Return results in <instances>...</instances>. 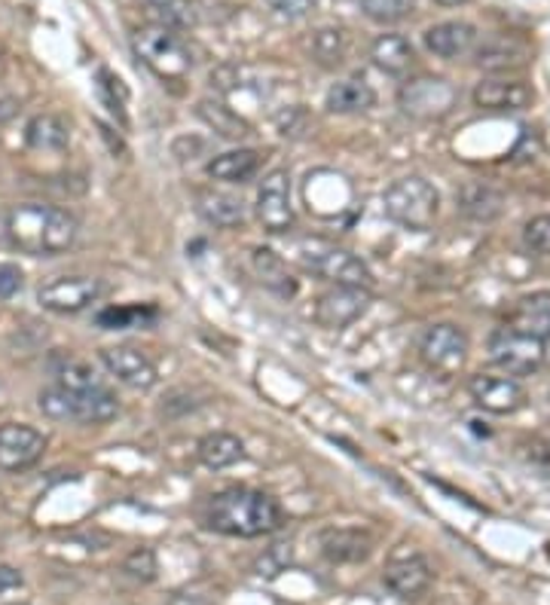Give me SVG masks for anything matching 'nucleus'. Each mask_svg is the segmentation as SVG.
<instances>
[{"instance_id":"obj_30","label":"nucleus","mask_w":550,"mask_h":605,"mask_svg":"<svg viewBox=\"0 0 550 605\" xmlns=\"http://www.w3.org/2000/svg\"><path fill=\"white\" fill-rule=\"evenodd\" d=\"M251 264H255L257 279L267 284L269 291H276L279 296L296 294L294 276L288 272V267H284V260L279 254L269 251V248H255V251H251Z\"/></svg>"},{"instance_id":"obj_16","label":"nucleus","mask_w":550,"mask_h":605,"mask_svg":"<svg viewBox=\"0 0 550 605\" xmlns=\"http://www.w3.org/2000/svg\"><path fill=\"white\" fill-rule=\"evenodd\" d=\"M508 205L505 193L486 181H465L456 190V212L474 224H493Z\"/></svg>"},{"instance_id":"obj_29","label":"nucleus","mask_w":550,"mask_h":605,"mask_svg":"<svg viewBox=\"0 0 550 605\" xmlns=\"http://www.w3.org/2000/svg\"><path fill=\"white\" fill-rule=\"evenodd\" d=\"M199 462L212 471H224L229 464H236L245 459V444L229 432H212L199 440Z\"/></svg>"},{"instance_id":"obj_37","label":"nucleus","mask_w":550,"mask_h":605,"mask_svg":"<svg viewBox=\"0 0 550 605\" xmlns=\"http://www.w3.org/2000/svg\"><path fill=\"white\" fill-rule=\"evenodd\" d=\"M123 572H126L132 581H154L156 572H159V565H156V553L150 548H135L128 553L126 560H123Z\"/></svg>"},{"instance_id":"obj_9","label":"nucleus","mask_w":550,"mask_h":605,"mask_svg":"<svg viewBox=\"0 0 550 605\" xmlns=\"http://www.w3.org/2000/svg\"><path fill=\"white\" fill-rule=\"evenodd\" d=\"M257 221L272 236H282V233L294 229L296 214L294 205H291V175H288V169H272L260 183V190H257Z\"/></svg>"},{"instance_id":"obj_7","label":"nucleus","mask_w":550,"mask_h":605,"mask_svg":"<svg viewBox=\"0 0 550 605\" xmlns=\"http://www.w3.org/2000/svg\"><path fill=\"white\" fill-rule=\"evenodd\" d=\"M108 294V284L92 276H58L53 282L41 284L37 300L43 310L58 312V315H77L89 310L92 303H99Z\"/></svg>"},{"instance_id":"obj_44","label":"nucleus","mask_w":550,"mask_h":605,"mask_svg":"<svg viewBox=\"0 0 550 605\" xmlns=\"http://www.w3.org/2000/svg\"><path fill=\"white\" fill-rule=\"evenodd\" d=\"M438 7H462V3H468V0H435Z\"/></svg>"},{"instance_id":"obj_8","label":"nucleus","mask_w":550,"mask_h":605,"mask_svg":"<svg viewBox=\"0 0 550 605\" xmlns=\"http://www.w3.org/2000/svg\"><path fill=\"white\" fill-rule=\"evenodd\" d=\"M468 346H471L468 334L459 324H428L423 337H419V358L425 361V367H431L438 373H452V370L465 365Z\"/></svg>"},{"instance_id":"obj_19","label":"nucleus","mask_w":550,"mask_h":605,"mask_svg":"<svg viewBox=\"0 0 550 605\" xmlns=\"http://www.w3.org/2000/svg\"><path fill=\"white\" fill-rule=\"evenodd\" d=\"M474 104L480 111H495V113H510L529 108L532 101V89L520 80H483L474 89Z\"/></svg>"},{"instance_id":"obj_10","label":"nucleus","mask_w":550,"mask_h":605,"mask_svg":"<svg viewBox=\"0 0 550 605\" xmlns=\"http://www.w3.org/2000/svg\"><path fill=\"white\" fill-rule=\"evenodd\" d=\"M401 111L413 116V120H440L456 108L459 101V92L456 86L440 80V77H419V80H409L404 89H401Z\"/></svg>"},{"instance_id":"obj_4","label":"nucleus","mask_w":550,"mask_h":605,"mask_svg":"<svg viewBox=\"0 0 550 605\" xmlns=\"http://www.w3.org/2000/svg\"><path fill=\"white\" fill-rule=\"evenodd\" d=\"M132 46H135V56L142 58L159 80H183L193 68V56L187 43L162 25H144L135 31Z\"/></svg>"},{"instance_id":"obj_11","label":"nucleus","mask_w":550,"mask_h":605,"mask_svg":"<svg viewBox=\"0 0 550 605\" xmlns=\"http://www.w3.org/2000/svg\"><path fill=\"white\" fill-rule=\"evenodd\" d=\"M43 450H46V437L37 428L22 423L0 425V471L19 474L41 462Z\"/></svg>"},{"instance_id":"obj_41","label":"nucleus","mask_w":550,"mask_h":605,"mask_svg":"<svg viewBox=\"0 0 550 605\" xmlns=\"http://www.w3.org/2000/svg\"><path fill=\"white\" fill-rule=\"evenodd\" d=\"M22 584H25V578H22L19 569H13V565H0V593L19 591Z\"/></svg>"},{"instance_id":"obj_34","label":"nucleus","mask_w":550,"mask_h":605,"mask_svg":"<svg viewBox=\"0 0 550 605\" xmlns=\"http://www.w3.org/2000/svg\"><path fill=\"white\" fill-rule=\"evenodd\" d=\"M413 0H361V10L377 25H397L413 13Z\"/></svg>"},{"instance_id":"obj_15","label":"nucleus","mask_w":550,"mask_h":605,"mask_svg":"<svg viewBox=\"0 0 550 605\" xmlns=\"http://www.w3.org/2000/svg\"><path fill=\"white\" fill-rule=\"evenodd\" d=\"M471 53H474V65L490 74L517 71V68H523V65L529 61V56H532L529 43L523 41V37H517V34H495V37H486V41L478 43Z\"/></svg>"},{"instance_id":"obj_38","label":"nucleus","mask_w":550,"mask_h":605,"mask_svg":"<svg viewBox=\"0 0 550 605\" xmlns=\"http://www.w3.org/2000/svg\"><path fill=\"white\" fill-rule=\"evenodd\" d=\"M288 560H291V545H272V548L257 560V575H279L284 565H288Z\"/></svg>"},{"instance_id":"obj_13","label":"nucleus","mask_w":550,"mask_h":605,"mask_svg":"<svg viewBox=\"0 0 550 605\" xmlns=\"http://www.w3.org/2000/svg\"><path fill=\"white\" fill-rule=\"evenodd\" d=\"M370 306V288H343L334 284V291L318 296L315 303V322L327 330H346Z\"/></svg>"},{"instance_id":"obj_26","label":"nucleus","mask_w":550,"mask_h":605,"mask_svg":"<svg viewBox=\"0 0 550 605\" xmlns=\"http://www.w3.org/2000/svg\"><path fill=\"white\" fill-rule=\"evenodd\" d=\"M377 104V92H373V86L364 83V80H339L327 89L325 96V108L330 113H364L370 111Z\"/></svg>"},{"instance_id":"obj_18","label":"nucleus","mask_w":550,"mask_h":605,"mask_svg":"<svg viewBox=\"0 0 550 605\" xmlns=\"http://www.w3.org/2000/svg\"><path fill=\"white\" fill-rule=\"evenodd\" d=\"M425 49L435 53L438 58H459L468 56L478 46V29L471 22H440L423 34Z\"/></svg>"},{"instance_id":"obj_23","label":"nucleus","mask_w":550,"mask_h":605,"mask_svg":"<svg viewBox=\"0 0 550 605\" xmlns=\"http://www.w3.org/2000/svg\"><path fill=\"white\" fill-rule=\"evenodd\" d=\"M508 327L529 334V337L548 343L550 339V291H536V294L523 296L514 306L508 318Z\"/></svg>"},{"instance_id":"obj_42","label":"nucleus","mask_w":550,"mask_h":605,"mask_svg":"<svg viewBox=\"0 0 550 605\" xmlns=\"http://www.w3.org/2000/svg\"><path fill=\"white\" fill-rule=\"evenodd\" d=\"M529 459L536 464H541L550 474V444H532V456H529Z\"/></svg>"},{"instance_id":"obj_27","label":"nucleus","mask_w":550,"mask_h":605,"mask_svg":"<svg viewBox=\"0 0 550 605\" xmlns=\"http://www.w3.org/2000/svg\"><path fill=\"white\" fill-rule=\"evenodd\" d=\"M209 178L224 183H245L255 178L260 171V154L257 150H248V147H239V150H229V154H217L205 166Z\"/></svg>"},{"instance_id":"obj_32","label":"nucleus","mask_w":550,"mask_h":605,"mask_svg":"<svg viewBox=\"0 0 550 605\" xmlns=\"http://www.w3.org/2000/svg\"><path fill=\"white\" fill-rule=\"evenodd\" d=\"M310 53L322 68H339L349 56V34L343 29H318L312 31Z\"/></svg>"},{"instance_id":"obj_24","label":"nucleus","mask_w":550,"mask_h":605,"mask_svg":"<svg viewBox=\"0 0 550 605\" xmlns=\"http://www.w3.org/2000/svg\"><path fill=\"white\" fill-rule=\"evenodd\" d=\"M25 144L43 154H61L71 144V128L58 113H37L25 126Z\"/></svg>"},{"instance_id":"obj_20","label":"nucleus","mask_w":550,"mask_h":605,"mask_svg":"<svg viewBox=\"0 0 550 605\" xmlns=\"http://www.w3.org/2000/svg\"><path fill=\"white\" fill-rule=\"evenodd\" d=\"M318 548L327 563H364L373 550V538L364 529H325Z\"/></svg>"},{"instance_id":"obj_2","label":"nucleus","mask_w":550,"mask_h":605,"mask_svg":"<svg viewBox=\"0 0 550 605\" xmlns=\"http://www.w3.org/2000/svg\"><path fill=\"white\" fill-rule=\"evenodd\" d=\"M202 520L212 533L233 535V538H260V535L282 529L284 514L272 495L233 486L209 498Z\"/></svg>"},{"instance_id":"obj_39","label":"nucleus","mask_w":550,"mask_h":605,"mask_svg":"<svg viewBox=\"0 0 550 605\" xmlns=\"http://www.w3.org/2000/svg\"><path fill=\"white\" fill-rule=\"evenodd\" d=\"M315 3L318 0H267V7L276 15H282L288 22H294V19H306V15L315 10Z\"/></svg>"},{"instance_id":"obj_5","label":"nucleus","mask_w":550,"mask_h":605,"mask_svg":"<svg viewBox=\"0 0 550 605\" xmlns=\"http://www.w3.org/2000/svg\"><path fill=\"white\" fill-rule=\"evenodd\" d=\"M300 264L322 276L327 282L343 284V288H373V272L361 257H355L346 248H337L330 242L306 239L300 245Z\"/></svg>"},{"instance_id":"obj_43","label":"nucleus","mask_w":550,"mask_h":605,"mask_svg":"<svg viewBox=\"0 0 550 605\" xmlns=\"http://www.w3.org/2000/svg\"><path fill=\"white\" fill-rule=\"evenodd\" d=\"M3 104H7V101H0V108H3ZM13 113H15V104H10L7 111H0V123H3V120H10Z\"/></svg>"},{"instance_id":"obj_6","label":"nucleus","mask_w":550,"mask_h":605,"mask_svg":"<svg viewBox=\"0 0 550 605\" xmlns=\"http://www.w3.org/2000/svg\"><path fill=\"white\" fill-rule=\"evenodd\" d=\"M486 352H490V361H493L502 373L508 377H529L545 367L548 361V343L529 337V334H520L514 327H495L490 339H486Z\"/></svg>"},{"instance_id":"obj_3","label":"nucleus","mask_w":550,"mask_h":605,"mask_svg":"<svg viewBox=\"0 0 550 605\" xmlns=\"http://www.w3.org/2000/svg\"><path fill=\"white\" fill-rule=\"evenodd\" d=\"M382 212L389 221H395L404 229L425 233L428 226L438 221L440 193L431 181H425L419 175H407L395 181L382 193Z\"/></svg>"},{"instance_id":"obj_12","label":"nucleus","mask_w":550,"mask_h":605,"mask_svg":"<svg viewBox=\"0 0 550 605\" xmlns=\"http://www.w3.org/2000/svg\"><path fill=\"white\" fill-rule=\"evenodd\" d=\"M471 401L480 410L493 413V416H510L526 404V389L514 377H493V373H478L468 382Z\"/></svg>"},{"instance_id":"obj_21","label":"nucleus","mask_w":550,"mask_h":605,"mask_svg":"<svg viewBox=\"0 0 550 605\" xmlns=\"http://www.w3.org/2000/svg\"><path fill=\"white\" fill-rule=\"evenodd\" d=\"M370 61L389 77H404L416 65V49L401 34H380L370 43Z\"/></svg>"},{"instance_id":"obj_28","label":"nucleus","mask_w":550,"mask_h":605,"mask_svg":"<svg viewBox=\"0 0 550 605\" xmlns=\"http://www.w3.org/2000/svg\"><path fill=\"white\" fill-rule=\"evenodd\" d=\"M199 214L202 221H209L212 226H224V229H233V226L245 224V202L233 193H224V190H205L199 193Z\"/></svg>"},{"instance_id":"obj_22","label":"nucleus","mask_w":550,"mask_h":605,"mask_svg":"<svg viewBox=\"0 0 550 605\" xmlns=\"http://www.w3.org/2000/svg\"><path fill=\"white\" fill-rule=\"evenodd\" d=\"M120 401L108 389H92V392H71L68 401V419L83 425H104L116 419Z\"/></svg>"},{"instance_id":"obj_33","label":"nucleus","mask_w":550,"mask_h":605,"mask_svg":"<svg viewBox=\"0 0 550 605\" xmlns=\"http://www.w3.org/2000/svg\"><path fill=\"white\" fill-rule=\"evenodd\" d=\"M147 15L154 19V25H162V29H190L197 25L199 10L193 0H150V10Z\"/></svg>"},{"instance_id":"obj_36","label":"nucleus","mask_w":550,"mask_h":605,"mask_svg":"<svg viewBox=\"0 0 550 605\" xmlns=\"http://www.w3.org/2000/svg\"><path fill=\"white\" fill-rule=\"evenodd\" d=\"M523 248L536 257H550V214H536L523 226Z\"/></svg>"},{"instance_id":"obj_31","label":"nucleus","mask_w":550,"mask_h":605,"mask_svg":"<svg viewBox=\"0 0 550 605\" xmlns=\"http://www.w3.org/2000/svg\"><path fill=\"white\" fill-rule=\"evenodd\" d=\"M199 116H202L221 138H229V142H239V138H248V135H251V126H248L233 108H226L224 101H199Z\"/></svg>"},{"instance_id":"obj_14","label":"nucleus","mask_w":550,"mask_h":605,"mask_svg":"<svg viewBox=\"0 0 550 605\" xmlns=\"http://www.w3.org/2000/svg\"><path fill=\"white\" fill-rule=\"evenodd\" d=\"M101 365L108 367V373L116 377V380L128 385V389H154L159 382V373H156V365L138 349L132 346H111V349H101L99 352Z\"/></svg>"},{"instance_id":"obj_25","label":"nucleus","mask_w":550,"mask_h":605,"mask_svg":"<svg viewBox=\"0 0 550 605\" xmlns=\"http://www.w3.org/2000/svg\"><path fill=\"white\" fill-rule=\"evenodd\" d=\"M49 370L56 377L58 389L68 392H92V389H104L99 380V373L92 370V365H86L83 358H77L71 352H56L49 358Z\"/></svg>"},{"instance_id":"obj_35","label":"nucleus","mask_w":550,"mask_h":605,"mask_svg":"<svg viewBox=\"0 0 550 605\" xmlns=\"http://www.w3.org/2000/svg\"><path fill=\"white\" fill-rule=\"evenodd\" d=\"M156 310H142V306H123V310H104L96 315V322L104 330H126V327H144L154 322Z\"/></svg>"},{"instance_id":"obj_40","label":"nucleus","mask_w":550,"mask_h":605,"mask_svg":"<svg viewBox=\"0 0 550 605\" xmlns=\"http://www.w3.org/2000/svg\"><path fill=\"white\" fill-rule=\"evenodd\" d=\"M22 282H25L22 269L15 267V264H0V300H10V296L19 294Z\"/></svg>"},{"instance_id":"obj_1","label":"nucleus","mask_w":550,"mask_h":605,"mask_svg":"<svg viewBox=\"0 0 550 605\" xmlns=\"http://www.w3.org/2000/svg\"><path fill=\"white\" fill-rule=\"evenodd\" d=\"M77 217L56 205L25 202L0 214V236L29 257H58L77 242Z\"/></svg>"},{"instance_id":"obj_17","label":"nucleus","mask_w":550,"mask_h":605,"mask_svg":"<svg viewBox=\"0 0 550 605\" xmlns=\"http://www.w3.org/2000/svg\"><path fill=\"white\" fill-rule=\"evenodd\" d=\"M385 587L401 596V600H416L431 587V565L419 553H409V557H397L385 565L382 572Z\"/></svg>"}]
</instances>
